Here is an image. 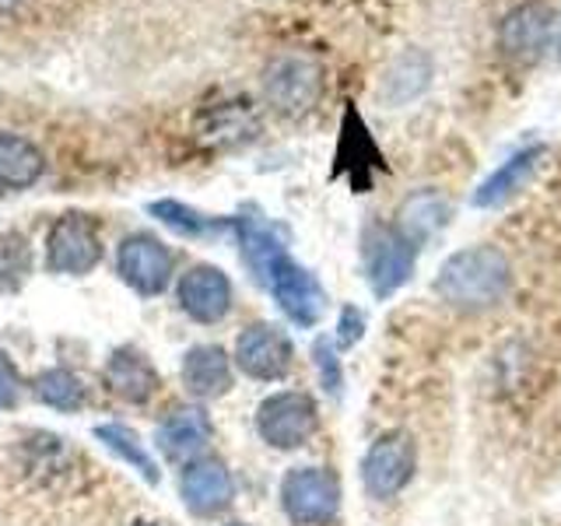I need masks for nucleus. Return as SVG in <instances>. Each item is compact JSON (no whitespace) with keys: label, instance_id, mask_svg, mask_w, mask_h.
<instances>
[{"label":"nucleus","instance_id":"obj_1","mask_svg":"<svg viewBox=\"0 0 561 526\" xmlns=\"http://www.w3.org/2000/svg\"><path fill=\"white\" fill-rule=\"evenodd\" d=\"M432 288L446 306L460 312L495 309L499 302H505L508 288H513V263H508L499 245H467V250H456L453 256H446Z\"/></svg>","mask_w":561,"mask_h":526},{"label":"nucleus","instance_id":"obj_2","mask_svg":"<svg viewBox=\"0 0 561 526\" xmlns=\"http://www.w3.org/2000/svg\"><path fill=\"white\" fill-rule=\"evenodd\" d=\"M320 432V408L302 390H280L260 400L256 408V435L271 449H302Z\"/></svg>","mask_w":561,"mask_h":526},{"label":"nucleus","instance_id":"obj_3","mask_svg":"<svg viewBox=\"0 0 561 526\" xmlns=\"http://www.w3.org/2000/svg\"><path fill=\"white\" fill-rule=\"evenodd\" d=\"M280 505L295 526H327L341 508V481L327 467H295L280 481Z\"/></svg>","mask_w":561,"mask_h":526},{"label":"nucleus","instance_id":"obj_4","mask_svg":"<svg viewBox=\"0 0 561 526\" xmlns=\"http://www.w3.org/2000/svg\"><path fill=\"white\" fill-rule=\"evenodd\" d=\"M417 470V446L414 435L393 428L382 432L373 446H368L362 460V484L373 499H397L403 488L414 481Z\"/></svg>","mask_w":561,"mask_h":526},{"label":"nucleus","instance_id":"obj_5","mask_svg":"<svg viewBox=\"0 0 561 526\" xmlns=\"http://www.w3.org/2000/svg\"><path fill=\"white\" fill-rule=\"evenodd\" d=\"M417 250L400 228L390 225H373L365 232V271H368V285H373L376 298H390L400 291L414 274Z\"/></svg>","mask_w":561,"mask_h":526},{"label":"nucleus","instance_id":"obj_6","mask_svg":"<svg viewBox=\"0 0 561 526\" xmlns=\"http://www.w3.org/2000/svg\"><path fill=\"white\" fill-rule=\"evenodd\" d=\"M102 260V239H99V228L88 215H60L57 221L49 225V236H46V267L53 274H70V277H81V274H92Z\"/></svg>","mask_w":561,"mask_h":526},{"label":"nucleus","instance_id":"obj_7","mask_svg":"<svg viewBox=\"0 0 561 526\" xmlns=\"http://www.w3.org/2000/svg\"><path fill=\"white\" fill-rule=\"evenodd\" d=\"M116 274H119L123 285H130L137 295L154 298L172 285L175 256L158 236L134 232V236L123 239L119 250H116Z\"/></svg>","mask_w":561,"mask_h":526},{"label":"nucleus","instance_id":"obj_8","mask_svg":"<svg viewBox=\"0 0 561 526\" xmlns=\"http://www.w3.org/2000/svg\"><path fill=\"white\" fill-rule=\"evenodd\" d=\"M263 288H271L274 302L280 306V312H285L291 323L316 327L323 320L327 291L320 285V277H316L309 267H302L298 260H291V253H285L274 263V271H271L267 285H263Z\"/></svg>","mask_w":561,"mask_h":526},{"label":"nucleus","instance_id":"obj_9","mask_svg":"<svg viewBox=\"0 0 561 526\" xmlns=\"http://www.w3.org/2000/svg\"><path fill=\"white\" fill-rule=\"evenodd\" d=\"M232 362L256 382H277L291 373L295 347L288 333L277 330L274 323H253L239 333Z\"/></svg>","mask_w":561,"mask_h":526},{"label":"nucleus","instance_id":"obj_10","mask_svg":"<svg viewBox=\"0 0 561 526\" xmlns=\"http://www.w3.org/2000/svg\"><path fill=\"white\" fill-rule=\"evenodd\" d=\"M180 495L193 516H218L236 499L232 470L221 456H193L180 473Z\"/></svg>","mask_w":561,"mask_h":526},{"label":"nucleus","instance_id":"obj_11","mask_svg":"<svg viewBox=\"0 0 561 526\" xmlns=\"http://www.w3.org/2000/svg\"><path fill=\"white\" fill-rule=\"evenodd\" d=\"M175 302L193 323L215 327L232 309V281L215 263H197L175 285Z\"/></svg>","mask_w":561,"mask_h":526},{"label":"nucleus","instance_id":"obj_12","mask_svg":"<svg viewBox=\"0 0 561 526\" xmlns=\"http://www.w3.org/2000/svg\"><path fill=\"white\" fill-rule=\"evenodd\" d=\"M554 25H558V14L551 4L526 0V4L505 14V22L499 28V43L513 60H537L543 57V49L551 46Z\"/></svg>","mask_w":561,"mask_h":526},{"label":"nucleus","instance_id":"obj_13","mask_svg":"<svg viewBox=\"0 0 561 526\" xmlns=\"http://www.w3.org/2000/svg\"><path fill=\"white\" fill-rule=\"evenodd\" d=\"M267 99L285 113H306L323 92V70L309 57H280L267 70Z\"/></svg>","mask_w":561,"mask_h":526},{"label":"nucleus","instance_id":"obj_14","mask_svg":"<svg viewBox=\"0 0 561 526\" xmlns=\"http://www.w3.org/2000/svg\"><path fill=\"white\" fill-rule=\"evenodd\" d=\"M379 169H386V165H382V155L376 148V140H373V134H368L362 113L355 110V105H347L344 119H341L337 172H347L355 193H365L368 180H373V172H379Z\"/></svg>","mask_w":561,"mask_h":526},{"label":"nucleus","instance_id":"obj_15","mask_svg":"<svg viewBox=\"0 0 561 526\" xmlns=\"http://www.w3.org/2000/svg\"><path fill=\"white\" fill-rule=\"evenodd\" d=\"M210 418L204 408H172L154 428V446L165 460H193L210 443Z\"/></svg>","mask_w":561,"mask_h":526},{"label":"nucleus","instance_id":"obj_16","mask_svg":"<svg viewBox=\"0 0 561 526\" xmlns=\"http://www.w3.org/2000/svg\"><path fill=\"white\" fill-rule=\"evenodd\" d=\"M105 376V386H110V393L127 400V403H148L154 400V393L162 390V379H158V368L140 355L137 347H119L110 355L102 368Z\"/></svg>","mask_w":561,"mask_h":526},{"label":"nucleus","instance_id":"obj_17","mask_svg":"<svg viewBox=\"0 0 561 526\" xmlns=\"http://www.w3.org/2000/svg\"><path fill=\"white\" fill-rule=\"evenodd\" d=\"M232 236L239 239V253H242L245 271L253 274L256 285H267L274 263L288 253L280 236L274 232V225L263 215H239V218H232Z\"/></svg>","mask_w":561,"mask_h":526},{"label":"nucleus","instance_id":"obj_18","mask_svg":"<svg viewBox=\"0 0 561 526\" xmlns=\"http://www.w3.org/2000/svg\"><path fill=\"white\" fill-rule=\"evenodd\" d=\"M183 386L197 400H218L232 390V358L218 344H197L183 355Z\"/></svg>","mask_w":561,"mask_h":526},{"label":"nucleus","instance_id":"obj_19","mask_svg":"<svg viewBox=\"0 0 561 526\" xmlns=\"http://www.w3.org/2000/svg\"><path fill=\"white\" fill-rule=\"evenodd\" d=\"M540 158H543V145H526V148L513 151L478 190H473L470 204L473 207H502L505 201H513L516 193L526 186V180L537 172Z\"/></svg>","mask_w":561,"mask_h":526},{"label":"nucleus","instance_id":"obj_20","mask_svg":"<svg viewBox=\"0 0 561 526\" xmlns=\"http://www.w3.org/2000/svg\"><path fill=\"white\" fill-rule=\"evenodd\" d=\"M449 218H453V204H449V197L446 193H438V190H417V193H411L408 201L400 204V210H397V228L403 236H408L414 245H425L428 239H435L443 228L449 225Z\"/></svg>","mask_w":561,"mask_h":526},{"label":"nucleus","instance_id":"obj_21","mask_svg":"<svg viewBox=\"0 0 561 526\" xmlns=\"http://www.w3.org/2000/svg\"><path fill=\"white\" fill-rule=\"evenodd\" d=\"M46 158L22 134L0 130V190H28L43 180Z\"/></svg>","mask_w":561,"mask_h":526},{"label":"nucleus","instance_id":"obj_22","mask_svg":"<svg viewBox=\"0 0 561 526\" xmlns=\"http://www.w3.org/2000/svg\"><path fill=\"white\" fill-rule=\"evenodd\" d=\"M148 215L154 221H162L165 228H172L175 236H186V239H218L232 232V218H218V215H204V210L190 207L183 201H151L148 204Z\"/></svg>","mask_w":561,"mask_h":526},{"label":"nucleus","instance_id":"obj_23","mask_svg":"<svg viewBox=\"0 0 561 526\" xmlns=\"http://www.w3.org/2000/svg\"><path fill=\"white\" fill-rule=\"evenodd\" d=\"M95 438L110 449L113 456H119L123 464L134 467L140 478L148 484H158L162 481V473H158V464L154 456L148 453V443L140 438L130 425H119V421H105V425H95Z\"/></svg>","mask_w":561,"mask_h":526},{"label":"nucleus","instance_id":"obj_24","mask_svg":"<svg viewBox=\"0 0 561 526\" xmlns=\"http://www.w3.org/2000/svg\"><path fill=\"white\" fill-rule=\"evenodd\" d=\"M32 390H35V400L64 414H75L88 403V386L70 373V368H43L32 382Z\"/></svg>","mask_w":561,"mask_h":526},{"label":"nucleus","instance_id":"obj_25","mask_svg":"<svg viewBox=\"0 0 561 526\" xmlns=\"http://www.w3.org/2000/svg\"><path fill=\"white\" fill-rule=\"evenodd\" d=\"M432 81V60L421 49H408L403 57L390 67V78H386V99L393 105H403L417 99Z\"/></svg>","mask_w":561,"mask_h":526},{"label":"nucleus","instance_id":"obj_26","mask_svg":"<svg viewBox=\"0 0 561 526\" xmlns=\"http://www.w3.org/2000/svg\"><path fill=\"white\" fill-rule=\"evenodd\" d=\"M28 274H32V250H28V242L18 232L0 236V291L22 288Z\"/></svg>","mask_w":561,"mask_h":526},{"label":"nucleus","instance_id":"obj_27","mask_svg":"<svg viewBox=\"0 0 561 526\" xmlns=\"http://www.w3.org/2000/svg\"><path fill=\"white\" fill-rule=\"evenodd\" d=\"M312 362H316V373H320V386L330 397H341V386H344V368L337 358V344L330 338H316L312 344Z\"/></svg>","mask_w":561,"mask_h":526},{"label":"nucleus","instance_id":"obj_28","mask_svg":"<svg viewBox=\"0 0 561 526\" xmlns=\"http://www.w3.org/2000/svg\"><path fill=\"white\" fill-rule=\"evenodd\" d=\"M365 338V312L355 306H344L341 309V320H337V347H355Z\"/></svg>","mask_w":561,"mask_h":526},{"label":"nucleus","instance_id":"obj_29","mask_svg":"<svg viewBox=\"0 0 561 526\" xmlns=\"http://www.w3.org/2000/svg\"><path fill=\"white\" fill-rule=\"evenodd\" d=\"M18 397H22V373H18L11 355L0 351V408H14Z\"/></svg>","mask_w":561,"mask_h":526},{"label":"nucleus","instance_id":"obj_30","mask_svg":"<svg viewBox=\"0 0 561 526\" xmlns=\"http://www.w3.org/2000/svg\"><path fill=\"white\" fill-rule=\"evenodd\" d=\"M18 4H22V0H0V18L11 14V11H18Z\"/></svg>","mask_w":561,"mask_h":526},{"label":"nucleus","instance_id":"obj_31","mask_svg":"<svg viewBox=\"0 0 561 526\" xmlns=\"http://www.w3.org/2000/svg\"><path fill=\"white\" fill-rule=\"evenodd\" d=\"M134 526H158V523H148V519H137Z\"/></svg>","mask_w":561,"mask_h":526},{"label":"nucleus","instance_id":"obj_32","mask_svg":"<svg viewBox=\"0 0 561 526\" xmlns=\"http://www.w3.org/2000/svg\"><path fill=\"white\" fill-rule=\"evenodd\" d=\"M228 526H250V523H228Z\"/></svg>","mask_w":561,"mask_h":526},{"label":"nucleus","instance_id":"obj_33","mask_svg":"<svg viewBox=\"0 0 561 526\" xmlns=\"http://www.w3.org/2000/svg\"><path fill=\"white\" fill-rule=\"evenodd\" d=\"M558 46H561V39H558Z\"/></svg>","mask_w":561,"mask_h":526}]
</instances>
